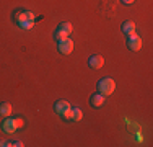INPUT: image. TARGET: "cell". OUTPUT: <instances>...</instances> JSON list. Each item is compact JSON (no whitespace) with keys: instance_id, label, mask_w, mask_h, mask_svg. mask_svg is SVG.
Returning a JSON list of instances; mask_svg holds the SVG:
<instances>
[{"instance_id":"6da1fadb","label":"cell","mask_w":153,"mask_h":147,"mask_svg":"<svg viewBox=\"0 0 153 147\" xmlns=\"http://www.w3.org/2000/svg\"><path fill=\"white\" fill-rule=\"evenodd\" d=\"M15 21L18 23V26L23 28V29H31L33 26H34V13L31 12H26V10H20V12H15Z\"/></svg>"},{"instance_id":"7a4b0ae2","label":"cell","mask_w":153,"mask_h":147,"mask_svg":"<svg viewBox=\"0 0 153 147\" xmlns=\"http://www.w3.org/2000/svg\"><path fill=\"white\" fill-rule=\"evenodd\" d=\"M114 90H116V82L109 77H104L98 82V93L104 95V97H109Z\"/></svg>"},{"instance_id":"3957f363","label":"cell","mask_w":153,"mask_h":147,"mask_svg":"<svg viewBox=\"0 0 153 147\" xmlns=\"http://www.w3.org/2000/svg\"><path fill=\"white\" fill-rule=\"evenodd\" d=\"M23 124H25L23 119H20V118H8L7 116L2 123V129L5 132H15L18 128H21Z\"/></svg>"},{"instance_id":"277c9868","label":"cell","mask_w":153,"mask_h":147,"mask_svg":"<svg viewBox=\"0 0 153 147\" xmlns=\"http://www.w3.org/2000/svg\"><path fill=\"white\" fill-rule=\"evenodd\" d=\"M72 51H74V41L68 38L62 39L59 41V52L60 54H72Z\"/></svg>"},{"instance_id":"5b68a950","label":"cell","mask_w":153,"mask_h":147,"mask_svg":"<svg viewBox=\"0 0 153 147\" xmlns=\"http://www.w3.org/2000/svg\"><path fill=\"white\" fill-rule=\"evenodd\" d=\"M127 46H129L132 51H138V49L142 47V38H140V36H137L135 33H134V34H129Z\"/></svg>"},{"instance_id":"8992f818","label":"cell","mask_w":153,"mask_h":147,"mask_svg":"<svg viewBox=\"0 0 153 147\" xmlns=\"http://www.w3.org/2000/svg\"><path fill=\"white\" fill-rule=\"evenodd\" d=\"M88 64H90V67H93V69H101L104 65V59L101 56H98V54H94V56H91L88 59Z\"/></svg>"},{"instance_id":"52a82bcc","label":"cell","mask_w":153,"mask_h":147,"mask_svg":"<svg viewBox=\"0 0 153 147\" xmlns=\"http://www.w3.org/2000/svg\"><path fill=\"white\" fill-rule=\"evenodd\" d=\"M104 100H106V97H104V95L94 93V95H91V98H90V103H91L94 108H100V106L104 105Z\"/></svg>"},{"instance_id":"ba28073f","label":"cell","mask_w":153,"mask_h":147,"mask_svg":"<svg viewBox=\"0 0 153 147\" xmlns=\"http://www.w3.org/2000/svg\"><path fill=\"white\" fill-rule=\"evenodd\" d=\"M54 108H56V113H57V115H62L65 110L70 108V103H68V101H64V100H59L56 105H54Z\"/></svg>"},{"instance_id":"9c48e42d","label":"cell","mask_w":153,"mask_h":147,"mask_svg":"<svg viewBox=\"0 0 153 147\" xmlns=\"http://www.w3.org/2000/svg\"><path fill=\"white\" fill-rule=\"evenodd\" d=\"M122 31L126 33L127 36L134 34V33H135V23H134V21H126V23H122Z\"/></svg>"},{"instance_id":"30bf717a","label":"cell","mask_w":153,"mask_h":147,"mask_svg":"<svg viewBox=\"0 0 153 147\" xmlns=\"http://www.w3.org/2000/svg\"><path fill=\"white\" fill-rule=\"evenodd\" d=\"M12 115V105L10 103H0V116L7 118Z\"/></svg>"},{"instance_id":"8fae6325","label":"cell","mask_w":153,"mask_h":147,"mask_svg":"<svg viewBox=\"0 0 153 147\" xmlns=\"http://www.w3.org/2000/svg\"><path fill=\"white\" fill-rule=\"evenodd\" d=\"M83 118V113L80 108H72V121H80Z\"/></svg>"},{"instance_id":"7c38bea8","label":"cell","mask_w":153,"mask_h":147,"mask_svg":"<svg viewBox=\"0 0 153 147\" xmlns=\"http://www.w3.org/2000/svg\"><path fill=\"white\" fill-rule=\"evenodd\" d=\"M57 29H60V31H64L65 34H70V33H72V25H70V23H60V25H59V28H57Z\"/></svg>"},{"instance_id":"4fadbf2b","label":"cell","mask_w":153,"mask_h":147,"mask_svg":"<svg viewBox=\"0 0 153 147\" xmlns=\"http://www.w3.org/2000/svg\"><path fill=\"white\" fill-rule=\"evenodd\" d=\"M54 36H56V39H59V41H62V39H65V38H68V34H65V33L60 31V29H56Z\"/></svg>"},{"instance_id":"5bb4252c","label":"cell","mask_w":153,"mask_h":147,"mask_svg":"<svg viewBox=\"0 0 153 147\" xmlns=\"http://www.w3.org/2000/svg\"><path fill=\"white\" fill-rule=\"evenodd\" d=\"M60 116H64L65 118V119H68V121H72V106H70V108H68V110H65V111L64 113H62V115Z\"/></svg>"},{"instance_id":"9a60e30c","label":"cell","mask_w":153,"mask_h":147,"mask_svg":"<svg viewBox=\"0 0 153 147\" xmlns=\"http://www.w3.org/2000/svg\"><path fill=\"white\" fill-rule=\"evenodd\" d=\"M134 2H135V0H122V3H126V5H132Z\"/></svg>"}]
</instances>
